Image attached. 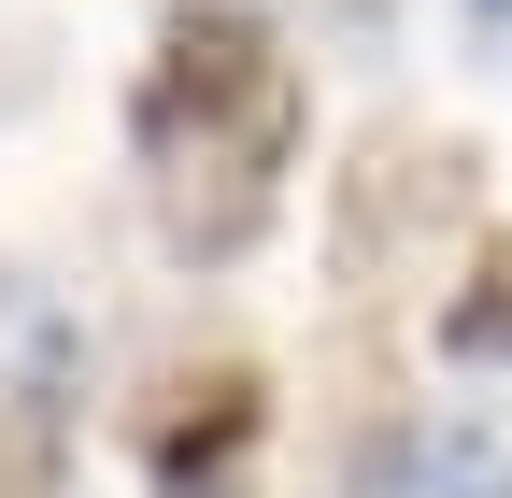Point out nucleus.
Segmentation results:
<instances>
[{"mask_svg":"<svg viewBox=\"0 0 512 498\" xmlns=\"http://www.w3.org/2000/svg\"><path fill=\"white\" fill-rule=\"evenodd\" d=\"M299 129H313L299 57L256 15H228V0H185L143 57V100H128V143H143V185H157V242L171 257H242L285 214Z\"/></svg>","mask_w":512,"mask_h":498,"instance_id":"nucleus-1","label":"nucleus"},{"mask_svg":"<svg viewBox=\"0 0 512 498\" xmlns=\"http://www.w3.org/2000/svg\"><path fill=\"white\" fill-rule=\"evenodd\" d=\"M470 15H484V29H498V15H512V0H470Z\"/></svg>","mask_w":512,"mask_h":498,"instance_id":"nucleus-7","label":"nucleus"},{"mask_svg":"<svg viewBox=\"0 0 512 498\" xmlns=\"http://www.w3.org/2000/svg\"><path fill=\"white\" fill-rule=\"evenodd\" d=\"M0 498H57V442H43V427L0 442Z\"/></svg>","mask_w":512,"mask_h":498,"instance_id":"nucleus-6","label":"nucleus"},{"mask_svg":"<svg viewBox=\"0 0 512 498\" xmlns=\"http://www.w3.org/2000/svg\"><path fill=\"white\" fill-rule=\"evenodd\" d=\"M456 200H470V157L456 143H370V171L342 185V271L356 285H399L413 242L456 228Z\"/></svg>","mask_w":512,"mask_h":498,"instance_id":"nucleus-2","label":"nucleus"},{"mask_svg":"<svg viewBox=\"0 0 512 498\" xmlns=\"http://www.w3.org/2000/svg\"><path fill=\"white\" fill-rule=\"evenodd\" d=\"M342 498H512V456L484 442L470 413H413L342 470Z\"/></svg>","mask_w":512,"mask_h":498,"instance_id":"nucleus-4","label":"nucleus"},{"mask_svg":"<svg viewBox=\"0 0 512 498\" xmlns=\"http://www.w3.org/2000/svg\"><path fill=\"white\" fill-rule=\"evenodd\" d=\"M441 342H456L470 370H512V242H484V257H470V285L441 299Z\"/></svg>","mask_w":512,"mask_h":498,"instance_id":"nucleus-5","label":"nucleus"},{"mask_svg":"<svg viewBox=\"0 0 512 498\" xmlns=\"http://www.w3.org/2000/svg\"><path fill=\"white\" fill-rule=\"evenodd\" d=\"M256 427H271V385L256 370H200V385H171V413L143 427V484L157 498H228Z\"/></svg>","mask_w":512,"mask_h":498,"instance_id":"nucleus-3","label":"nucleus"}]
</instances>
